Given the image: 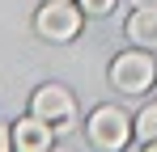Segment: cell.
Returning <instances> with one entry per match:
<instances>
[{"instance_id": "9c48e42d", "label": "cell", "mask_w": 157, "mask_h": 152, "mask_svg": "<svg viewBox=\"0 0 157 152\" xmlns=\"http://www.w3.org/2000/svg\"><path fill=\"white\" fill-rule=\"evenodd\" d=\"M9 148H13V127L0 123V152H9Z\"/></svg>"}, {"instance_id": "52a82bcc", "label": "cell", "mask_w": 157, "mask_h": 152, "mask_svg": "<svg viewBox=\"0 0 157 152\" xmlns=\"http://www.w3.org/2000/svg\"><path fill=\"white\" fill-rule=\"evenodd\" d=\"M132 127H136V139H140V144H153L157 139V101H149V106L136 114Z\"/></svg>"}, {"instance_id": "5b68a950", "label": "cell", "mask_w": 157, "mask_h": 152, "mask_svg": "<svg viewBox=\"0 0 157 152\" xmlns=\"http://www.w3.org/2000/svg\"><path fill=\"white\" fill-rule=\"evenodd\" d=\"M13 144L17 152H47L51 148V123H43L38 114H30L13 127Z\"/></svg>"}, {"instance_id": "8fae6325", "label": "cell", "mask_w": 157, "mask_h": 152, "mask_svg": "<svg viewBox=\"0 0 157 152\" xmlns=\"http://www.w3.org/2000/svg\"><path fill=\"white\" fill-rule=\"evenodd\" d=\"M144 148H153V152H157V139H153V144H144Z\"/></svg>"}, {"instance_id": "8992f818", "label": "cell", "mask_w": 157, "mask_h": 152, "mask_svg": "<svg viewBox=\"0 0 157 152\" xmlns=\"http://www.w3.org/2000/svg\"><path fill=\"white\" fill-rule=\"evenodd\" d=\"M128 38L144 51H157V9H136L128 17Z\"/></svg>"}, {"instance_id": "ba28073f", "label": "cell", "mask_w": 157, "mask_h": 152, "mask_svg": "<svg viewBox=\"0 0 157 152\" xmlns=\"http://www.w3.org/2000/svg\"><path fill=\"white\" fill-rule=\"evenodd\" d=\"M77 4L85 9V17H106L115 9V0H77Z\"/></svg>"}, {"instance_id": "30bf717a", "label": "cell", "mask_w": 157, "mask_h": 152, "mask_svg": "<svg viewBox=\"0 0 157 152\" xmlns=\"http://www.w3.org/2000/svg\"><path fill=\"white\" fill-rule=\"evenodd\" d=\"M132 9H157V0H132Z\"/></svg>"}, {"instance_id": "6da1fadb", "label": "cell", "mask_w": 157, "mask_h": 152, "mask_svg": "<svg viewBox=\"0 0 157 152\" xmlns=\"http://www.w3.org/2000/svg\"><path fill=\"white\" fill-rule=\"evenodd\" d=\"M81 21H85V9L72 0H43V9L34 13V30L47 42H72L81 34Z\"/></svg>"}, {"instance_id": "277c9868", "label": "cell", "mask_w": 157, "mask_h": 152, "mask_svg": "<svg viewBox=\"0 0 157 152\" xmlns=\"http://www.w3.org/2000/svg\"><path fill=\"white\" fill-rule=\"evenodd\" d=\"M30 114H38L43 123H51V127H68L72 114H77V97L64 85H43L30 97Z\"/></svg>"}, {"instance_id": "7a4b0ae2", "label": "cell", "mask_w": 157, "mask_h": 152, "mask_svg": "<svg viewBox=\"0 0 157 152\" xmlns=\"http://www.w3.org/2000/svg\"><path fill=\"white\" fill-rule=\"evenodd\" d=\"M136 139V127L132 118L119 110V106H98L89 114V144L94 148H106V152H119Z\"/></svg>"}, {"instance_id": "3957f363", "label": "cell", "mask_w": 157, "mask_h": 152, "mask_svg": "<svg viewBox=\"0 0 157 152\" xmlns=\"http://www.w3.org/2000/svg\"><path fill=\"white\" fill-rule=\"evenodd\" d=\"M157 80V63L153 55H144V51H123L115 63H110V85L119 89V93H144L149 85Z\"/></svg>"}]
</instances>
